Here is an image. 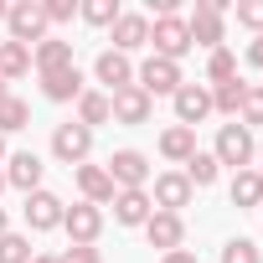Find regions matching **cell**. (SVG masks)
I'll return each mask as SVG.
<instances>
[{
    "instance_id": "obj_1",
    "label": "cell",
    "mask_w": 263,
    "mask_h": 263,
    "mask_svg": "<svg viewBox=\"0 0 263 263\" xmlns=\"http://www.w3.org/2000/svg\"><path fill=\"white\" fill-rule=\"evenodd\" d=\"M227 0H196V11L186 16V31H191V47H206V52H217L222 42H227Z\"/></svg>"
},
{
    "instance_id": "obj_2",
    "label": "cell",
    "mask_w": 263,
    "mask_h": 263,
    "mask_svg": "<svg viewBox=\"0 0 263 263\" xmlns=\"http://www.w3.org/2000/svg\"><path fill=\"white\" fill-rule=\"evenodd\" d=\"M181 83H186V78H181V62H165V57H155V52L135 67V88H140L145 98H176Z\"/></svg>"
},
{
    "instance_id": "obj_3",
    "label": "cell",
    "mask_w": 263,
    "mask_h": 263,
    "mask_svg": "<svg viewBox=\"0 0 263 263\" xmlns=\"http://www.w3.org/2000/svg\"><path fill=\"white\" fill-rule=\"evenodd\" d=\"M6 26H11V42H21V47H42L52 36L42 0H16V6L6 11Z\"/></svg>"
},
{
    "instance_id": "obj_4",
    "label": "cell",
    "mask_w": 263,
    "mask_h": 263,
    "mask_svg": "<svg viewBox=\"0 0 263 263\" xmlns=\"http://www.w3.org/2000/svg\"><path fill=\"white\" fill-rule=\"evenodd\" d=\"M217 165H232V171H253V129H242L237 119L217 129V145H212Z\"/></svg>"
},
{
    "instance_id": "obj_5",
    "label": "cell",
    "mask_w": 263,
    "mask_h": 263,
    "mask_svg": "<svg viewBox=\"0 0 263 263\" xmlns=\"http://www.w3.org/2000/svg\"><path fill=\"white\" fill-rule=\"evenodd\" d=\"M103 171L114 176L119 191H150V155L145 150H114Z\"/></svg>"
},
{
    "instance_id": "obj_6",
    "label": "cell",
    "mask_w": 263,
    "mask_h": 263,
    "mask_svg": "<svg viewBox=\"0 0 263 263\" xmlns=\"http://www.w3.org/2000/svg\"><path fill=\"white\" fill-rule=\"evenodd\" d=\"M62 232L72 237V248H93V242L103 237V206H93V201H72V206L62 212Z\"/></svg>"
},
{
    "instance_id": "obj_7",
    "label": "cell",
    "mask_w": 263,
    "mask_h": 263,
    "mask_svg": "<svg viewBox=\"0 0 263 263\" xmlns=\"http://www.w3.org/2000/svg\"><path fill=\"white\" fill-rule=\"evenodd\" d=\"M52 155H57L62 165H72V171L88 165V155H93V129H83L78 119H72V124H57V129H52Z\"/></svg>"
},
{
    "instance_id": "obj_8",
    "label": "cell",
    "mask_w": 263,
    "mask_h": 263,
    "mask_svg": "<svg viewBox=\"0 0 263 263\" xmlns=\"http://www.w3.org/2000/svg\"><path fill=\"white\" fill-rule=\"evenodd\" d=\"M150 47H155V57H165V62H181V57L191 52L186 16H160V21L150 26Z\"/></svg>"
},
{
    "instance_id": "obj_9",
    "label": "cell",
    "mask_w": 263,
    "mask_h": 263,
    "mask_svg": "<svg viewBox=\"0 0 263 263\" xmlns=\"http://www.w3.org/2000/svg\"><path fill=\"white\" fill-rule=\"evenodd\" d=\"M171 103H176V124H186V129H196L201 119H212V88L206 83H181Z\"/></svg>"
},
{
    "instance_id": "obj_10",
    "label": "cell",
    "mask_w": 263,
    "mask_h": 263,
    "mask_svg": "<svg viewBox=\"0 0 263 263\" xmlns=\"http://www.w3.org/2000/svg\"><path fill=\"white\" fill-rule=\"evenodd\" d=\"M191 181L181 176V171H160L155 176V186H150V201H155V212H176L181 217V206H191Z\"/></svg>"
},
{
    "instance_id": "obj_11",
    "label": "cell",
    "mask_w": 263,
    "mask_h": 263,
    "mask_svg": "<svg viewBox=\"0 0 263 263\" xmlns=\"http://www.w3.org/2000/svg\"><path fill=\"white\" fill-rule=\"evenodd\" d=\"M62 196L57 191H31L26 196V206H21V217H26V227L31 232H52V227H62Z\"/></svg>"
},
{
    "instance_id": "obj_12",
    "label": "cell",
    "mask_w": 263,
    "mask_h": 263,
    "mask_svg": "<svg viewBox=\"0 0 263 263\" xmlns=\"http://www.w3.org/2000/svg\"><path fill=\"white\" fill-rule=\"evenodd\" d=\"M93 78H98V83L108 88V98H114V93H124V88H135V62H129L124 52H114V47H108V52H98Z\"/></svg>"
},
{
    "instance_id": "obj_13",
    "label": "cell",
    "mask_w": 263,
    "mask_h": 263,
    "mask_svg": "<svg viewBox=\"0 0 263 263\" xmlns=\"http://www.w3.org/2000/svg\"><path fill=\"white\" fill-rule=\"evenodd\" d=\"M108 31H114V52H124V57L150 47V16H140V11H119V21Z\"/></svg>"
},
{
    "instance_id": "obj_14",
    "label": "cell",
    "mask_w": 263,
    "mask_h": 263,
    "mask_svg": "<svg viewBox=\"0 0 263 263\" xmlns=\"http://www.w3.org/2000/svg\"><path fill=\"white\" fill-rule=\"evenodd\" d=\"M145 237H150V248L176 253V248H186V217H176V212H155V217L145 222Z\"/></svg>"
},
{
    "instance_id": "obj_15",
    "label": "cell",
    "mask_w": 263,
    "mask_h": 263,
    "mask_svg": "<svg viewBox=\"0 0 263 263\" xmlns=\"http://www.w3.org/2000/svg\"><path fill=\"white\" fill-rule=\"evenodd\" d=\"M6 186H16V191H42V155H31V150H21V155H6Z\"/></svg>"
},
{
    "instance_id": "obj_16",
    "label": "cell",
    "mask_w": 263,
    "mask_h": 263,
    "mask_svg": "<svg viewBox=\"0 0 263 263\" xmlns=\"http://www.w3.org/2000/svg\"><path fill=\"white\" fill-rule=\"evenodd\" d=\"M42 93H47L52 103H78V98L88 93V83H83V72H78V62H72V67L42 72Z\"/></svg>"
},
{
    "instance_id": "obj_17",
    "label": "cell",
    "mask_w": 263,
    "mask_h": 263,
    "mask_svg": "<svg viewBox=\"0 0 263 263\" xmlns=\"http://www.w3.org/2000/svg\"><path fill=\"white\" fill-rule=\"evenodd\" d=\"M108 206H114V222H119V227H145V222L155 217V201H150V191H119Z\"/></svg>"
},
{
    "instance_id": "obj_18",
    "label": "cell",
    "mask_w": 263,
    "mask_h": 263,
    "mask_svg": "<svg viewBox=\"0 0 263 263\" xmlns=\"http://www.w3.org/2000/svg\"><path fill=\"white\" fill-rule=\"evenodd\" d=\"M72 176H78V191H83V201H93V206H108V201L119 196V186H114V176H108L103 165H78Z\"/></svg>"
},
{
    "instance_id": "obj_19",
    "label": "cell",
    "mask_w": 263,
    "mask_h": 263,
    "mask_svg": "<svg viewBox=\"0 0 263 263\" xmlns=\"http://www.w3.org/2000/svg\"><path fill=\"white\" fill-rule=\"evenodd\" d=\"M108 103H114V124H129V129H135V124H150V114H155V98H145L140 88H124V93H114Z\"/></svg>"
},
{
    "instance_id": "obj_20",
    "label": "cell",
    "mask_w": 263,
    "mask_h": 263,
    "mask_svg": "<svg viewBox=\"0 0 263 263\" xmlns=\"http://www.w3.org/2000/svg\"><path fill=\"white\" fill-rule=\"evenodd\" d=\"M160 155H165L171 165H186V160L196 155V129H186V124L160 129Z\"/></svg>"
},
{
    "instance_id": "obj_21",
    "label": "cell",
    "mask_w": 263,
    "mask_h": 263,
    "mask_svg": "<svg viewBox=\"0 0 263 263\" xmlns=\"http://www.w3.org/2000/svg\"><path fill=\"white\" fill-rule=\"evenodd\" d=\"M31 67H36V72L72 67V42H62V36H47L42 47H31Z\"/></svg>"
},
{
    "instance_id": "obj_22",
    "label": "cell",
    "mask_w": 263,
    "mask_h": 263,
    "mask_svg": "<svg viewBox=\"0 0 263 263\" xmlns=\"http://www.w3.org/2000/svg\"><path fill=\"white\" fill-rule=\"evenodd\" d=\"M227 196H232V206H237V212L263 206V176H258V171H237V176H232V186H227Z\"/></svg>"
},
{
    "instance_id": "obj_23",
    "label": "cell",
    "mask_w": 263,
    "mask_h": 263,
    "mask_svg": "<svg viewBox=\"0 0 263 263\" xmlns=\"http://www.w3.org/2000/svg\"><path fill=\"white\" fill-rule=\"evenodd\" d=\"M108 119H114V103H108V93L88 88V93L78 98V124H83V129H98V124H108Z\"/></svg>"
},
{
    "instance_id": "obj_24",
    "label": "cell",
    "mask_w": 263,
    "mask_h": 263,
    "mask_svg": "<svg viewBox=\"0 0 263 263\" xmlns=\"http://www.w3.org/2000/svg\"><path fill=\"white\" fill-rule=\"evenodd\" d=\"M31 72V47L21 42H0V83H16Z\"/></svg>"
},
{
    "instance_id": "obj_25",
    "label": "cell",
    "mask_w": 263,
    "mask_h": 263,
    "mask_svg": "<svg viewBox=\"0 0 263 263\" xmlns=\"http://www.w3.org/2000/svg\"><path fill=\"white\" fill-rule=\"evenodd\" d=\"M181 176L191 181V191H201V186H212V181L222 176V165H217V155H212V150H196V155L181 165Z\"/></svg>"
},
{
    "instance_id": "obj_26",
    "label": "cell",
    "mask_w": 263,
    "mask_h": 263,
    "mask_svg": "<svg viewBox=\"0 0 263 263\" xmlns=\"http://www.w3.org/2000/svg\"><path fill=\"white\" fill-rule=\"evenodd\" d=\"M31 124V103L26 98H0V135H21V129Z\"/></svg>"
},
{
    "instance_id": "obj_27",
    "label": "cell",
    "mask_w": 263,
    "mask_h": 263,
    "mask_svg": "<svg viewBox=\"0 0 263 263\" xmlns=\"http://www.w3.org/2000/svg\"><path fill=\"white\" fill-rule=\"evenodd\" d=\"M242 93H248V83H242V78H232V83H217V88H212V114H227V119H237V108H242Z\"/></svg>"
},
{
    "instance_id": "obj_28",
    "label": "cell",
    "mask_w": 263,
    "mask_h": 263,
    "mask_svg": "<svg viewBox=\"0 0 263 263\" xmlns=\"http://www.w3.org/2000/svg\"><path fill=\"white\" fill-rule=\"evenodd\" d=\"M237 124H242V129H258V124H263V83H248L242 108H237Z\"/></svg>"
},
{
    "instance_id": "obj_29",
    "label": "cell",
    "mask_w": 263,
    "mask_h": 263,
    "mask_svg": "<svg viewBox=\"0 0 263 263\" xmlns=\"http://www.w3.org/2000/svg\"><path fill=\"white\" fill-rule=\"evenodd\" d=\"M78 16H83L88 26H114V21H119V0H83Z\"/></svg>"
},
{
    "instance_id": "obj_30",
    "label": "cell",
    "mask_w": 263,
    "mask_h": 263,
    "mask_svg": "<svg viewBox=\"0 0 263 263\" xmlns=\"http://www.w3.org/2000/svg\"><path fill=\"white\" fill-rule=\"evenodd\" d=\"M31 258H36L31 237H21V232H6V237H0V263H31Z\"/></svg>"
},
{
    "instance_id": "obj_31",
    "label": "cell",
    "mask_w": 263,
    "mask_h": 263,
    "mask_svg": "<svg viewBox=\"0 0 263 263\" xmlns=\"http://www.w3.org/2000/svg\"><path fill=\"white\" fill-rule=\"evenodd\" d=\"M206 78H212V88H217V83H232V78H237V57H232L227 47H217V52L206 57Z\"/></svg>"
},
{
    "instance_id": "obj_32",
    "label": "cell",
    "mask_w": 263,
    "mask_h": 263,
    "mask_svg": "<svg viewBox=\"0 0 263 263\" xmlns=\"http://www.w3.org/2000/svg\"><path fill=\"white\" fill-rule=\"evenodd\" d=\"M222 263H263V248H258L253 237H227V248H222Z\"/></svg>"
},
{
    "instance_id": "obj_33",
    "label": "cell",
    "mask_w": 263,
    "mask_h": 263,
    "mask_svg": "<svg viewBox=\"0 0 263 263\" xmlns=\"http://www.w3.org/2000/svg\"><path fill=\"white\" fill-rule=\"evenodd\" d=\"M42 11H47V26H67L78 16V0H42Z\"/></svg>"
},
{
    "instance_id": "obj_34",
    "label": "cell",
    "mask_w": 263,
    "mask_h": 263,
    "mask_svg": "<svg viewBox=\"0 0 263 263\" xmlns=\"http://www.w3.org/2000/svg\"><path fill=\"white\" fill-rule=\"evenodd\" d=\"M237 26L263 36V0H237Z\"/></svg>"
},
{
    "instance_id": "obj_35",
    "label": "cell",
    "mask_w": 263,
    "mask_h": 263,
    "mask_svg": "<svg viewBox=\"0 0 263 263\" xmlns=\"http://www.w3.org/2000/svg\"><path fill=\"white\" fill-rule=\"evenodd\" d=\"M57 263H103V258H98V248H67Z\"/></svg>"
},
{
    "instance_id": "obj_36",
    "label": "cell",
    "mask_w": 263,
    "mask_h": 263,
    "mask_svg": "<svg viewBox=\"0 0 263 263\" xmlns=\"http://www.w3.org/2000/svg\"><path fill=\"white\" fill-rule=\"evenodd\" d=\"M242 57H248V67H263V36H253V42H248V52H242Z\"/></svg>"
},
{
    "instance_id": "obj_37",
    "label": "cell",
    "mask_w": 263,
    "mask_h": 263,
    "mask_svg": "<svg viewBox=\"0 0 263 263\" xmlns=\"http://www.w3.org/2000/svg\"><path fill=\"white\" fill-rule=\"evenodd\" d=\"M160 263H196L191 248H176V253H160Z\"/></svg>"
},
{
    "instance_id": "obj_38",
    "label": "cell",
    "mask_w": 263,
    "mask_h": 263,
    "mask_svg": "<svg viewBox=\"0 0 263 263\" xmlns=\"http://www.w3.org/2000/svg\"><path fill=\"white\" fill-rule=\"evenodd\" d=\"M11 232V222H6V206H0V237H6Z\"/></svg>"
},
{
    "instance_id": "obj_39",
    "label": "cell",
    "mask_w": 263,
    "mask_h": 263,
    "mask_svg": "<svg viewBox=\"0 0 263 263\" xmlns=\"http://www.w3.org/2000/svg\"><path fill=\"white\" fill-rule=\"evenodd\" d=\"M31 263H57V258H52V253H36V258H31Z\"/></svg>"
},
{
    "instance_id": "obj_40",
    "label": "cell",
    "mask_w": 263,
    "mask_h": 263,
    "mask_svg": "<svg viewBox=\"0 0 263 263\" xmlns=\"http://www.w3.org/2000/svg\"><path fill=\"white\" fill-rule=\"evenodd\" d=\"M0 165H6V135H0Z\"/></svg>"
},
{
    "instance_id": "obj_41",
    "label": "cell",
    "mask_w": 263,
    "mask_h": 263,
    "mask_svg": "<svg viewBox=\"0 0 263 263\" xmlns=\"http://www.w3.org/2000/svg\"><path fill=\"white\" fill-rule=\"evenodd\" d=\"M0 98H11V83H0Z\"/></svg>"
},
{
    "instance_id": "obj_42",
    "label": "cell",
    "mask_w": 263,
    "mask_h": 263,
    "mask_svg": "<svg viewBox=\"0 0 263 263\" xmlns=\"http://www.w3.org/2000/svg\"><path fill=\"white\" fill-rule=\"evenodd\" d=\"M6 11H11V6H6V0H0V21H6Z\"/></svg>"
},
{
    "instance_id": "obj_43",
    "label": "cell",
    "mask_w": 263,
    "mask_h": 263,
    "mask_svg": "<svg viewBox=\"0 0 263 263\" xmlns=\"http://www.w3.org/2000/svg\"><path fill=\"white\" fill-rule=\"evenodd\" d=\"M0 191H6V171H0Z\"/></svg>"
},
{
    "instance_id": "obj_44",
    "label": "cell",
    "mask_w": 263,
    "mask_h": 263,
    "mask_svg": "<svg viewBox=\"0 0 263 263\" xmlns=\"http://www.w3.org/2000/svg\"><path fill=\"white\" fill-rule=\"evenodd\" d=\"M258 176H263V165H258Z\"/></svg>"
}]
</instances>
